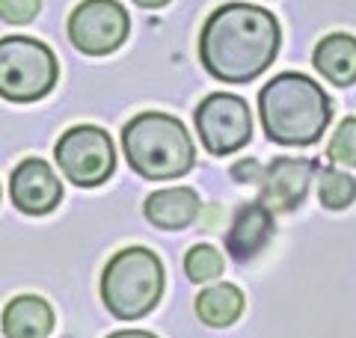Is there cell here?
<instances>
[{"label":"cell","mask_w":356,"mask_h":338,"mask_svg":"<svg viewBox=\"0 0 356 338\" xmlns=\"http://www.w3.org/2000/svg\"><path fill=\"white\" fill-rule=\"evenodd\" d=\"M280 51V24L261 6L226 3L211 13L199 36V56L211 77L250 83Z\"/></svg>","instance_id":"obj_1"},{"label":"cell","mask_w":356,"mask_h":338,"mask_svg":"<svg viewBox=\"0 0 356 338\" xmlns=\"http://www.w3.org/2000/svg\"><path fill=\"white\" fill-rule=\"evenodd\" d=\"M259 113L267 137L280 145H312L330 125V98L306 74H280L261 89Z\"/></svg>","instance_id":"obj_2"},{"label":"cell","mask_w":356,"mask_h":338,"mask_svg":"<svg viewBox=\"0 0 356 338\" xmlns=\"http://www.w3.org/2000/svg\"><path fill=\"white\" fill-rule=\"evenodd\" d=\"M122 149L131 169L152 182H166L191 172L196 161L184 125L166 113H140L122 131Z\"/></svg>","instance_id":"obj_3"},{"label":"cell","mask_w":356,"mask_h":338,"mask_svg":"<svg viewBox=\"0 0 356 338\" xmlns=\"http://www.w3.org/2000/svg\"><path fill=\"white\" fill-rule=\"evenodd\" d=\"M163 294V267L158 255L143 246L122 250L107 261L102 276L104 306L122 321L149 314Z\"/></svg>","instance_id":"obj_4"},{"label":"cell","mask_w":356,"mask_h":338,"mask_svg":"<svg viewBox=\"0 0 356 338\" xmlns=\"http://www.w3.org/2000/svg\"><path fill=\"white\" fill-rule=\"evenodd\" d=\"M60 77L57 56L48 45L27 36L0 39V95L15 104L44 98Z\"/></svg>","instance_id":"obj_5"},{"label":"cell","mask_w":356,"mask_h":338,"mask_svg":"<svg viewBox=\"0 0 356 338\" xmlns=\"http://www.w3.org/2000/svg\"><path fill=\"white\" fill-rule=\"evenodd\" d=\"M54 154H57L63 175L77 187H95V184L107 182L116 166L113 143H110L107 131L95 128V125L69 128L60 137Z\"/></svg>","instance_id":"obj_6"},{"label":"cell","mask_w":356,"mask_h":338,"mask_svg":"<svg viewBox=\"0 0 356 338\" xmlns=\"http://www.w3.org/2000/svg\"><path fill=\"white\" fill-rule=\"evenodd\" d=\"M196 131L211 154L238 152L252 137V116L247 101L238 95H208L196 110Z\"/></svg>","instance_id":"obj_7"},{"label":"cell","mask_w":356,"mask_h":338,"mask_svg":"<svg viewBox=\"0 0 356 338\" xmlns=\"http://www.w3.org/2000/svg\"><path fill=\"white\" fill-rule=\"evenodd\" d=\"M131 21L116 0H83L69 18V39L89 56L113 54L128 39Z\"/></svg>","instance_id":"obj_8"},{"label":"cell","mask_w":356,"mask_h":338,"mask_svg":"<svg viewBox=\"0 0 356 338\" xmlns=\"http://www.w3.org/2000/svg\"><path fill=\"white\" fill-rule=\"evenodd\" d=\"M9 196H13V205L24 214H48L60 205L63 199V184L60 178L54 175V169L39 161V157H30V161H21L18 169L13 172V182H9Z\"/></svg>","instance_id":"obj_9"},{"label":"cell","mask_w":356,"mask_h":338,"mask_svg":"<svg viewBox=\"0 0 356 338\" xmlns=\"http://www.w3.org/2000/svg\"><path fill=\"white\" fill-rule=\"evenodd\" d=\"M309 161L300 157H276V161L264 169L261 178V205L270 211H291L303 202L312 178Z\"/></svg>","instance_id":"obj_10"},{"label":"cell","mask_w":356,"mask_h":338,"mask_svg":"<svg viewBox=\"0 0 356 338\" xmlns=\"http://www.w3.org/2000/svg\"><path fill=\"white\" fill-rule=\"evenodd\" d=\"M273 234V211L264 208L261 202L255 205H243L235 220H232V229L226 234V250L232 258H252L255 252L264 250V243L270 241Z\"/></svg>","instance_id":"obj_11"},{"label":"cell","mask_w":356,"mask_h":338,"mask_svg":"<svg viewBox=\"0 0 356 338\" xmlns=\"http://www.w3.org/2000/svg\"><path fill=\"white\" fill-rule=\"evenodd\" d=\"M146 220L158 229H184L191 225L199 214V196L191 187H170L158 190L146 199Z\"/></svg>","instance_id":"obj_12"},{"label":"cell","mask_w":356,"mask_h":338,"mask_svg":"<svg viewBox=\"0 0 356 338\" xmlns=\"http://www.w3.org/2000/svg\"><path fill=\"white\" fill-rule=\"evenodd\" d=\"M54 330V312L42 297H15L3 309L6 338H48Z\"/></svg>","instance_id":"obj_13"},{"label":"cell","mask_w":356,"mask_h":338,"mask_svg":"<svg viewBox=\"0 0 356 338\" xmlns=\"http://www.w3.org/2000/svg\"><path fill=\"white\" fill-rule=\"evenodd\" d=\"M315 69L336 86L356 83V39L348 33H330L315 48Z\"/></svg>","instance_id":"obj_14"},{"label":"cell","mask_w":356,"mask_h":338,"mask_svg":"<svg viewBox=\"0 0 356 338\" xmlns=\"http://www.w3.org/2000/svg\"><path fill=\"white\" fill-rule=\"evenodd\" d=\"M241 312H243V294L229 282L205 288L196 297V314L208 326H232L241 318Z\"/></svg>","instance_id":"obj_15"},{"label":"cell","mask_w":356,"mask_h":338,"mask_svg":"<svg viewBox=\"0 0 356 338\" xmlns=\"http://www.w3.org/2000/svg\"><path fill=\"white\" fill-rule=\"evenodd\" d=\"M318 199L321 205L330 211H341L348 208L356 199V182L350 175L339 172V169H321L318 175Z\"/></svg>","instance_id":"obj_16"},{"label":"cell","mask_w":356,"mask_h":338,"mask_svg":"<svg viewBox=\"0 0 356 338\" xmlns=\"http://www.w3.org/2000/svg\"><path fill=\"white\" fill-rule=\"evenodd\" d=\"M184 273L191 282H211L222 273V255L208 243L193 246L184 258Z\"/></svg>","instance_id":"obj_17"},{"label":"cell","mask_w":356,"mask_h":338,"mask_svg":"<svg viewBox=\"0 0 356 338\" xmlns=\"http://www.w3.org/2000/svg\"><path fill=\"white\" fill-rule=\"evenodd\" d=\"M330 161L341 166H356V116L344 119L330 140Z\"/></svg>","instance_id":"obj_18"},{"label":"cell","mask_w":356,"mask_h":338,"mask_svg":"<svg viewBox=\"0 0 356 338\" xmlns=\"http://www.w3.org/2000/svg\"><path fill=\"white\" fill-rule=\"evenodd\" d=\"M42 0H0V18L6 24H30L39 15Z\"/></svg>","instance_id":"obj_19"},{"label":"cell","mask_w":356,"mask_h":338,"mask_svg":"<svg viewBox=\"0 0 356 338\" xmlns=\"http://www.w3.org/2000/svg\"><path fill=\"white\" fill-rule=\"evenodd\" d=\"M232 175H235L238 182H261V178H264L261 166L255 163V161H241V163H235V169H232Z\"/></svg>","instance_id":"obj_20"},{"label":"cell","mask_w":356,"mask_h":338,"mask_svg":"<svg viewBox=\"0 0 356 338\" xmlns=\"http://www.w3.org/2000/svg\"><path fill=\"white\" fill-rule=\"evenodd\" d=\"M110 338H154L152 332H143V330H122V332H113Z\"/></svg>","instance_id":"obj_21"},{"label":"cell","mask_w":356,"mask_h":338,"mask_svg":"<svg viewBox=\"0 0 356 338\" xmlns=\"http://www.w3.org/2000/svg\"><path fill=\"white\" fill-rule=\"evenodd\" d=\"M137 6H143V9H161V6H166L170 0H134Z\"/></svg>","instance_id":"obj_22"}]
</instances>
